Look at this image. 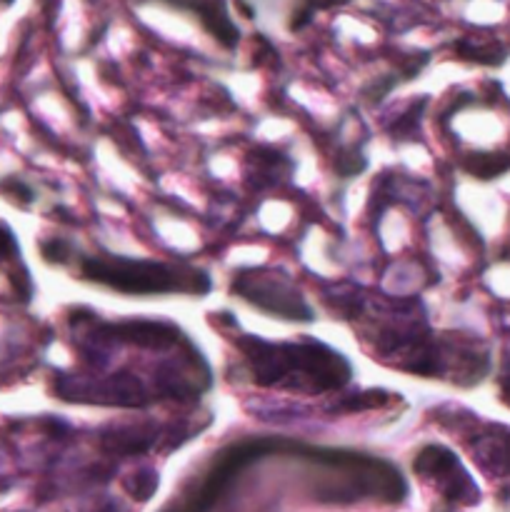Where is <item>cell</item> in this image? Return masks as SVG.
Listing matches in <instances>:
<instances>
[{
	"label": "cell",
	"mask_w": 510,
	"mask_h": 512,
	"mask_svg": "<svg viewBox=\"0 0 510 512\" xmlns=\"http://www.w3.org/2000/svg\"><path fill=\"white\" fill-rule=\"evenodd\" d=\"M365 168H368V160L360 153H343L335 160V170H338L340 178H355V175L363 173Z\"/></svg>",
	"instance_id": "12"
},
{
	"label": "cell",
	"mask_w": 510,
	"mask_h": 512,
	"mask_svg": "<svg viewBox=\"0 0 510 512\" xmlns=\"http://www.w3.org/2000/svg\"><path fill=\"white\" fill-rule=\"evenodd\" d=\"M13 258H18V240L8 225L0 223V263H8Z\"/></svg>",
	"instance_id": "15"
},
{
	"label": "cell",
	"mask_w": 510,
	"mask_h": 512,
	"mask_svg": "<svg viewBox=\"0 0 510 512\" xmlns=\"http://www.w3.org/2000/svg\"><path fill=\"white\" fill-rule=\"evenodd\" d=\"M123 485L135 500L145 503V500L153 498L155 490H158V473H153V470H138V473L128 475V478L123 480Z\"/></svg>",
	"instance_id": "9"
},
{
	"label": "cell",
	"mask_w": 510,
	"mask_h": 512,
	"mask_svg": "<svg viewBox=\"0 0 510 512\" xmlns=\"http://www.w3.org/2000/svg\"><path fill=\"white\" fill-rule=\"evenodd\" d=\"M388 393H383V390H368V393H360L358 398L350 400V403H343L338 405V408L343 410H365V408H380V405L388 403Z\"/></svg>",
	"instance_id": "13"
},
{
	"label": "cell",
	"mask_w": 510,
	"mask_h": 512,
	"mask_svg": "<svg viewBox=\"0 0 510 512\" xmlns=\"http://www.w3.org/2000/svg\"><path fill=\"white\" fill-rule=\"evenodd\" d=\"M508 165L510 160L505 158V155H495V153H473L468 160H465V170H468L473 178H480V180L495 178V175L503 173Z\"/></svg>",
	"instance_id": "8"
},
{
	"label": "cell",
	"mask_w": 510,
	"mask_h": 512,
	"mask_svg": "<svg viewBox=\"0 0 510 512\" xmlns=\"http://www.w3.org/2000/svg\"><path fill=\"white\" fill-rule=\"evenodd\" d=\"M108 333L120 343L138 345V348H168L178 343L180 330L168 323H150V320H130V323L110 325Z\"/></svg>",
	"instance_id": "6"
},
{
	"label": "cell",
	"mask_w": 510,
	"mask_h": 512,
	"mask_svg": "<svg viewBox=\"0 0 510 512\" xmlns=\"http://www.w3.org/2000/svg\"><path fill=\"white\" fill-rule=\"evenodd\" d=\"M425 103H428V100L420 98L418 103L410 105L408 113L400 115V118L395 120L393 138H395V135H398V138H410V135H415V130H418V125H420V113H423Z\"/></svg>",
	"instance_id": "10"
},
{
	"label": "cell",
	"mask_w": 510,
	"mask_h": 512,
	"mask_svg": "<svg viewBox=\"0 0 510 512\" xmlns=\"http://www.w3.org/2000/svg\"><path fill=\"white\" fill-rule=\"evenodd\" d=\"M398 83H400V78H395V75H390V78H383V80H375L370 88L363 90L365 100H368V103H380V100H383L385 95H388Z\"/></svg>",
	"instance_id": "14"
},
{
	"label": "cell",
	"mask_w": 510,
	"mask_h": 512,
	"mask_svg": "<svg viewBox=\"0 0 510 512\" xmlns=\"http://www.w3.org/2000/svg\"><path fill=\"white\" fill-rule=\"evenodd\" d=\"M233 293L248 300L255 308L265 310L273 318L295 320V323H313V310L305 305L298 290L275 273H263V270H248L233 280Z\"/></svg>",
	"instance_id": "3"
},
{
	"label": "cell",
	"mask_w": 510,
	"mask_h": 512,
	"mask_svg": "<svg viewBox=\"0 0 510 512\" xmlns=\"http://www.w3.org/2000/svg\"><path fill=\"white\" fill-rule=\"evenodd\" d=\"M80 273L90 283L105 285L118 293L128 295H163V293H195L203 295L210 290L208 275L200 270L173 268L153 260L128 258H90L83 260Z\"/></svg>",
	"instance_id": "1"
},
{
	"label": "cell",
	"mask_w": 510,
	"mask_h": 512,
	"mask_svg": "<svg viewBox=\"0 0 510 512\" xmlns=\"http://www.w3.org/2000/svg\"><path fill=\"white\" fill-rule=\"evenodd\" d=\"M283 348L285 378L283 385L308 393H325V390H340L348 385L353 368L338 350L323 343H280Z\"/></svg>",
	"instance_id": "2"
},
{
	"label": "cell",
	"mask_w": 510,
	"mask_h": 512,
	"mask_svg": "<svg viewBox=\"0 0 510 512\" xmlns=\"http://www.w3.org/2000/svg\"><path fill=\"white\" fill-rule=\"evenodd\" d=\"M153 443V435H145L140 428H115L110 435H103V445L113 453H143Z\"/></svg>",
	"instance_id": "7"
},
{
	"label": "cell",
	"mask_w": 510,
	"mask_h": 512,
	"mask_svg": "<svg viewBox=\"0 0 510 512\" xmlns=\"http://www.w3.org/2000/svg\"><path fill=\"white\" fill-rule=\"evenodd\" d=\"M168 3L175 5V8L198 13L205 30H208L215 40H220V45H225V48H235V45H238L240 33L233 25V20H230L223 0H168Z\"/></svg>",
	"instance_id": "5"
},
{
	"label": "cell",
	"mask_w": 510,
	"mask_h": 512,
	"mask_svg": "<svg viewBox=\"0 0 510 512\" xmlns=\"http://www.w3.org/2000/svg\"><path fill=\"white\" fill-rule=\"evenodd\" d=\"M40 253H43V260L50 265H65L70 260V255H73V250H70V245L65 243V240H45L43 245H40Z\"/></svg>",
	"instance_id": "11"
},
{
	"label": "cell",
	"mask_w": 510,
	"mask_h": 512,
	"mask_svg": "<svg viewBox=\"0 0 510 512\" xmlns=\"http://www.w3.org/2000/svg\"><path fill=\"white\" fill-rule=\"evenodd\" d=\"M93 512H123V510H120L118 503H113V500H108V503H105V505H95Z\"/></svg>",
	"instance_id": "16"
},
{
	"label": "cell",
	"mask_w": 510,
	"mask_h": 512,
	"mask_svg": "<svg viewBox=\"0 0 510 512\" xmlns=\"http://www.w3.org/2000/svg\"><path fill=\"white\" fill-rule=\"evenodd\" d=\"M413 468L418 475L433 480L440 493L453 500V503H478V488H475L473 480L460 468L458 458L448 448L428 445L418 453Z\"/></svg>",
	"instance_id": "4"
}]
</instances>
